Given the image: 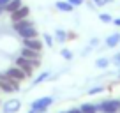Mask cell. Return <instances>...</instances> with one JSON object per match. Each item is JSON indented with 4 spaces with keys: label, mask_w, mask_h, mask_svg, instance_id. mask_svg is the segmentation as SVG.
<instances>
[{
    "label": "cell",
    "mask_w": 120,
    "mask_h": 113,
    "mask_svg": "<svg viewBox=\"0 0 120 113\" xmlns=\"http://www.w3.org/2000/svg\"><path fill=\"white\" fill-rule=\"evenodd\" d=\"M19 90V83L11 79L9 76L0 74V92H7V94H12V92Z\"/></svg>",
    "instance_id": "6da1fadb"
},
{
    "label": "cell",
    "mask_w": 120,
    "mask_h": 113,
    "mask_svg": "<svg viewBox=\"0 0 120 113\" xmlns=\"http://www.w3.org/2000/svg\"><path fill=\"white\" fill-rule=\"evenodd\" d=\"M95 109H97V113H116L120 109V101H116V99H108V101H102L99 102L97 106H95Z\"/></svg>",
    "instance_id": "7a4b0ae2"
},
{
    "label": "cell",
    "mask_w": 120,
    "mask_h": 113,
    "mask_svg": "<svg viewBox=\"0 0 120 113\" xmlns=\"http://www.w3.org/2000/svg\"><path fill=\"white\" fill-rule=\"evenodd\" d=\"M51 102H53V97H49V95L39 97V99H35V101L32 102L30 109H34V111H37V113H46V109L51 106Z\"/></svg>",
    "instance_id": "3957f363"
},
{
    "label": "cell",
    "mask_w": 120,
    "mask_h": 113,
    "mask_svg": "<svg viewBox=\"0 0 120 113\" xmlns=\"http://www.w3.org/2000/svg\"><path fill=\"white\" fill-rule=\"evenodd\" d=\"M16 67H19V69H21V71L26 74V78H30V76H32V72L35 71V69L32 67V64H30V62L26 60L25 56H18V58H16Z\"/></svg>",
    "instance_id": "277c9868"
},
{
    "label": "cell",
    "mask_w": 120,
    "mask_h": 113,
    "mask_svg": "<svg viewBox=\"0 0 120 113\" xmlns=\"http://www.w3.org/2000/svg\"><path fill=\"white\" fill-rule=\"evenodd\" d=\"M4 74H5V76H9L11 79H14V81H18V83H19V81H23V79H26V74H25V72H23L19 67H16V65L9 67L7 71L4 72Z\"/></svg>",
    "instance_id": "5b68a950"
},
{
    "label": "cell",
    "mask_w": 120,
    "mask_h": 113,
    "mask_svg": "<svg viewBox=\"0 0 120 113\" xmlns=\"http://www.w3.org/2000/svg\"><path fill=\"white\" fill-rule=\"evenodd\" d=\"M23 48H30V49H35V51H42V48H44V42H42L39 37L23 39Z\"/></svg>",
    "instance_id": "8992f818"
},
{
    "label": "cell",
    "mask_w": 120,
    "mask_h": 113,
    "mask_svg": "<svg viewBox=\"0 0 120 113\" xmlns=\"http://www.w3.org/2000/svg\"><path fill=\"white\" fill-rule=\"evenodd\" d=\"M2 109H4V113H16V111L21 109V101H18V99L5 101L4 104H2Z\"/></svg>",
    "instance_id": "52a82bcc"
},
{
    "label": "cell",
    "mask_w": 120,
    "mask_h": 113,
    "mask_svg": "<svg viewBox=\"0 0 120 113\" xmlns=\"http://www.w3.org/2000/svg\"><path fill=\"white\" fill-rule=\"evenodd\" d=\"M28 14H30V9L26 7V5H21V7L18 9V11H14V12L11 14V21H12V23H16V21H21V19L28 18Z\"/></svg>",
    "instance_id": "ba28073f"
},
{
    "label": "cell",
    "mask_w": 120,
    "mask_h": 113,
    "mask_svg": "<svg viewBox=\"0 0 120 113\" xmlns=\"http://www.w3.org/2000/svg\"><path fill=\"white\" fill-rule=\"evenodd\" d=\"M30 26H34V23L30 21L28 18L21 19V21H16V23H12V28H14V32H16V34H19V32L26 30V28H30Z\"/></svg>",
    "instance_id": "9c48e42d"
},
{
    "label": "cell",
    "mask_w": 120,
    "mask_h": 113,
    "mask_svg": "<svg viewBox=\"0 0 120 113\" xmlns=\"http://www.w3.org/2000/svg\"><path fill=\"white\" fill-rule=\"evenodd\" d=\"M21 56H25L26 60H41V51H35V49H30V48H23Z\"/></svg>",
    "instance_id": "30bf717a"
},
{
    "label": "cell",
    "mask_w": 120,
    "mask_h": 113,
    "mask_svg": "<svg viewBox=\"0 0 120 113\" xmlns=\"http://www.w3.org/2000/svg\"><path fill=\"white\" fill-rule=\"evenodd\" d=\"M55 7L58 9L60 12H71L72 9H74V5L69 4L67 0H56V2H55Z\"/></svg>",
    "instance_id": "8fae6325"
},
{
    "label": "cell",
    "mask_w": 120,
    "mask_h": 113,
    "mask_svg": "<svg viewBox=\"0 0 120 113\" xmlns=\"http://www.w3.org/2000/svg\"><path fill=\"white\" fill-rule=\"evenodd\" d=\"M21 5H23V0H11V2H9V4L4 7V12H9V14H12V12L18 11Z\"/></svg>",
    "instance_id": "7c38bea8"
},
{
    "label": "cell",
    "mask_w": 120,
    "mask_h": 113,
    "mask_svg": "<svg viewBox=\"0 0 120 113\" xmlns=\"http://www.w3.org/2000/svg\"><path fill=\"white\" fill-rule=\"evenodd\" d=\"M18 35L21 39H32V37H39V32L35 30V26H30V28H26V30L19 32Z\"/></svg>",
    "instance_id": "4fadbf2b"
},
{
    "label": "cell",
    "mask_w": 120,
    "mask_h": 113,
    "mask_svg": "<svg viewBox=\"0 0 120 113\" xmlns=\"http://www.w3.org/2000/svg\"><path fill=\"white\" fill-rule=\"evenodd\" d=\"M118 42H120V34H111L106 39V46L108 48H115V46H118Z\"/></svg>",
    "instance_id": "5bb4252c"
},
{
    "label": "cell",
    "mask_w": 120,
    "mask_h": 113,
    "mask_svg": "<svg viewBox=\"0 0 120 113\" xmlns=\"http://www.w3.org/2000/svg\"><path fill=\"white\" fill-rule=\"evenodd\" d=\"M49 78H51V72H49V71H44V72H41L39 76H35L32 83H34V85H39V83L46 81V79H49Z\"/></svg>",
    "instance_id": "9a60e30c"
},
{
    "label": "cell",
    "mask_w": 120,
    "mask_h": 113,
    "mask_svg": "<svg viewBox=\"0 0 120 113\" xmlns=\"http://www.w3.org/2000/svg\"><path fill=\"white\" fill-rule=\"evenodd\" d=\"M55 39L58 42H65V41H67V32L62 30V28H56V30H55Z\"/></svg>",
    "instance_id": "2e32d148"
},
{
    "label": "cell",
    "mask_w": 120,
    "mask_h": 113,
    "mask_svg": "<svg viewBox=\"0 0 120 113\" xmlns=\"http://www.w3.org/2000/svg\"><path fill=\"white\" fill-rule=\"evenodd\" d=\"M81 113H97V109H95V104H90V102H85V104H81Z\"/></svg>",
    "instance_id": "e0dca14e"
},
{
    "label": "cell",
    "mask_w": 120,
    "mask_h": 113,
    "mask_svg": "<svg viewBox=\"0 0 120 113\" xmlns=\"http://www.w3.org/2000/svg\"><path fill=\"white\" fill-rule=\"evenodd\" d=\"M108 65H109V60L106 58V56H101V58L95 60V67H99V69H106Z\"/></svg>",
    "instance_id": "ac0fdd59"
},
{
    "label": "cell",
    "mask_w": 120,
    "mask_h": 113,
    "mask_svg": "<svg viewBox=\"0 0 120 113\" xmlns=\"http://www.w3.org/2000/svg\"><path fill=\"white\" fill-rule=\"evenodd\" d=\"M99 19H101L102 23H111V21H113L111 14H108V12H102V14H99Z\"/></svg>",
    "instance_id": "d6986e66"
},
{
    "label": "cell",
    "mask_w": 120,
    "mask_h": 113,
    "mask_svg": "<svg viewBox=\"0 0 120 113\" xmlns=\"http://www.w3.org/2000/svg\"><path fill=\"white\" fill-rule=\"evenodd\" d=\"M60 55L64 56L65 60H71V58H72V51H71V49H67V48L62 49V51H60Z\"/></svg>",
    "instance_id": "ffe728a7"
},
{
    "label": "cell",
    "mask_w": 120,
    "mask_h": 113,
    "mask_svg": "<svg viewBox=\"0 0 120 113\" xmlns=\"http://www.w3.org/2000/svg\"><path fill=\"white\" fill-rule=\"evenodd\" d=\"M92 2H94V5H97V7H102V5L111 4L113 0H92Z\"/></svg>",
    "instance_id": "44dd1931"
},
{
    "label": "cell",
    "mask_w": 120,
    "mask_h": 113,
    "mask_svg": "<svg viewBox=\"0 0 120 113\" xmlns=\"http://www.w3.org/2000/svg\"><path fill=\"white\" fill-rule=\"evenodd\" d=\"M42 39H44L46 46H51V48H53V37L49 34H44V35H42Z\"/></svg>",
    "instance_id": "7402d4cb"
},
{
    "label": "cell",
    "mask_w": 120,
    "mask_h": 113,
    "mask_svg": "<svg viewBox=\"0 0 120 113\" xmlns=\"http://www.w3.org/2000/svg\"><path fill=\"white\" fill-rule=\"evenodd\" d=\"M102 90H104L102 87H94V88H90V90H88V95H95V94H101Z\"/></svg>",
    "instance_id": "603a6c76"
},
{
    "label": "cell",
    "mask_w": 120,
    "mask_h": 113,
    "mask_svg": "<svg viewBox=\"0 0 120 113\" xmlns=\"http://www.w3.org/2000/svg\"><path fill=\"white\" fill-rule=\"evenodd\" d=\"M113 64H115L116 67H120V53H116V55L113 56Z\"/></svg>",
    "instance_id": "cb8c5ba5"
},
{
    "label": "cell",
    "mask_w": 120,
    "mask_h": 113,
    "mask_svg": "<svg viewBox=\"0 0 120 113\" xmlns=\"http://www.w3.org/2000/svg\"><path fill=\"white\" fill-rule=\"evenodd\" d=\"M67 2H69V4H72V5L76 7V5H81L83 2H85V0H67Z\"/></svg>",
    "instance_id": "d4e9b609"
},
{
    "label": "cell",
    "mask_w": 120,
    "mask_h": 113,
    "mask_svg": "<svg viewBox=\"0 0 120 113\" xmlns=\"http://www.w3.org/2000/svg\"><path fill=\"white\" fill-rule=\"evenodd\" d=\"M97 44H99V39H92V41H90V48H95Z\"/></svg>",
    "instance_id": "484cf974"
},
{
    "label": "cell",
    "mask_w": 120,
    "mask_h": 113,
    "mask_svg": "<svg viewBox=\"0 0 120 113\" xmlns=\"http://www.w3.org/2000/svg\"><path fill=\"white\" fill-rule=\"evenodd\" d=\"M9 2H11V0H0V7H5Z\"/></svg>",
    "instance_id": "4316f807"
},
{
    "label": "cell",
    "mask_w": 120,
    "mask_h": 113,
    "mask_svg": "<svg viewBox=\"0 0 120 113\" xmlns=\"http://www.w3.org/2000/svg\"><path fill=\"white\" fill-rule=\"evenodd\" d=\"M67 113H81V109H79V108H72V109H69Z\"/></svg>",
    "instance_id": "83f0119b"
},
{
    "label": "cell",
    "mask_w": 120,
    "mask_h": 113,
    "mask_svg": "<svg viewBox=\"0 0 120 113\" xmlns=\"http://www.w3.org/2000/svg\"><path fill=\"white\" fill-rule=\"evenodd\" d=\"M111 23H113V25H116V26H120V18H115Z\"/></svg>",
    "instance_id": "f1b7e54d"
},
{
    "label": "cell",
    "mask_w": 120,
    "mask_h": 113,
    "mask_svg": "<svg viewBox=\"0 0 120 113\" xmlns=\"http://www.w3.org/2000/svg\"><path fill=\"white\" fill-rule=\"evenodd\" d=\"M2 12H4V7H0V16H2Z\"/></svg>",
    "instance_id": "f546056e"
},
{
    "label": "cell",
    "mask_w": 120,
    "mask_h": 113,
    "mask_svg": "<svg viewBox=\"0 0 120 113\" xmlns=\"http://www.w3.org/2000/svg\"><path fill=\"white\" fill-rule=\"evenodd\" d=\"M28 113H37V111H34V109H30V111H28Z\"/></svg>",
    "instance_id": "4dcf8cb0"
},
{
    "label": "cell",
    "mask_w": 120,
    "mask_h": 113,
    "mask_svg": "<svg viewBox=\"0 0 120 113\" xmlns=\"http://www.w3.org/2000/svg\"><path fill=\"white\" fill-rule=\"evenodd\" d=\"M60 113H67V111H60Z\"/></svg>",
    "instance_id": "1f68e13d"
},
{
    "label": "cell",
    "mask_w": 120,
    "mask_h": 113,
    "mask_svg": "<svg viewBox=\"0 0 120 113\" xmlns=\"http://www.w3.org/2000/svg\"><path fill=\"white\" fill-rule=\"evenodd\" d=\"M118 78H120V74H118Z\"/></svg>",
    "instance_id": "d6a6232c"
}]
</instances>
